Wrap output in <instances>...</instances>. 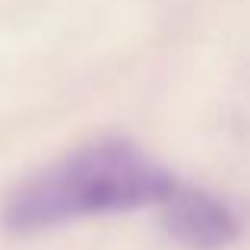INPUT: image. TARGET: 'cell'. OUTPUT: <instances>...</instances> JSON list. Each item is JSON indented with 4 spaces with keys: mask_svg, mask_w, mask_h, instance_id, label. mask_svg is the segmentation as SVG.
<instances>
[{
    "mask_svg": "<svg viewBox=\"0 0 250 250\" xmlns=\"http://www.w3.org/2000/svg\"><path fill=\"white\" fill-rule=\"evenodd\" d=\"M174 187L177 177L146 149L104 136L22 177L0 206V225L19 238L42 234L92 215L159 206Z\"/></svg>",
    "mask_w": 250,
    "mask_h": 250,
    "instance_id": "obj_1",
    "label": "cell"
},
{
    "mask_svg": "<svg viewBox=\"0 0 250 250\" xmlns=\"http://www.w3.org/2000/svg\"><path fill=\"white\" fill-rule=\"evenodd\" d=\"M162 225L181 247L190 250H222L241 234V219L225 200L206 193L203 187L181 184L159 203Z\"/></svg>",
    "mask_w": 250,
    "mask_h": 250,
    "instance_id": "obj_2",
    "label": "cell"
}]
</instances>
